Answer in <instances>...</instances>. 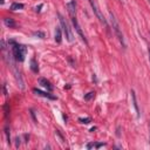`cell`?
Returning <instances> with one entry per match:
<instances>
[{
  "mask_svg": "<svg viewBox=\"0 0 150 150\" xmlns=\"http://www.w3.org/2000/svg\"><path fill=\"white\" fill-rule=\"evenodd\" d=\"M8 43L12 45V55H13L14 60L18 61V62H22L25 60V56H26V53H27L26 46L16 43L15 41H9Z\"/></svg>",
  "mask_w": 150,
  "mask_h": 150,
  "instance_id": "6da1fadb",
  "label": "cell"
},
{
  "mask_svg": "<svg viewBox=\"0 0 150 150\" xmlns=\"http://www.w3.org/2000/svg\"><path fill=\"white\" fill-rule=\"evenodd\" d=\"M110 14V20H111V25H112V29H114V32H115V34H116V36H117V39L120 40V42H121V45H122V47L123 48H125V42H124V38H123V34H122V32H121V28H120V25H118V22H117V20H116V18H115V15L110 12L109 13Z\"/></svg>",
  "mask_w": 150,
  "mask_h": 150,
  "instance_id": "7a4b0ae2",
  "label": "cell"
},
{
  "mask_svg": "<svg viewBox=\"0 0 150 150\" xmlns=\"http://www.w3.org/2000/svg\"><path fill=\"white\" fill-rule=\"evenodd\" d=\"M59 19H60V23H61V27H62V32H63V34L66 35V39H67L69 42H73L74 35H73V33H71V30H70V28H69L67 21L64 20V18H63L61 14H59Z\"/></svg>",
  "mask_w": 150,
  "mask_h": 150,
  "instance_id": "3957f363",
  "label": "cell"
},
{
  "mask_svg": "<svg viewBox=\"0 0 150 150\" xmlns=\"http://www.w3.org/2000/svg\"><path fill=\"white\" fill-rule=\"evenodd\" d=\"M89 1V4H90V6H91V8H93V12H94V14L97 16V19L102 22V23H104L105 26H107V21H105V19H104V16L102 15V13H101V11L98 9V7H97V5H96V2L94 1V0H88Z\"/></svg>",
  "mask_w": 150,
  "mask_h": 150,
  "instance_id": "277c9868",
  "label": "cell"
},
{
  "mask_svg": "<svg viewBox=\"0 0 150 150\" xmlns=\"http://www.w3.org/2000/svg\"><path fill=\"white\" fill-rule=\"evenodd\" d=\"M33 91H34V93H35L36 95H40V96L47 97V98H49V100H56V97H55L54 95H52V94H50V91L46 93V91H41V90L36 89V88H34V89H33Z\"/></svg>",
  "mask_w": 150,
  "mask_h": 150,
  "instance_id": "5b68a950",
  "label": "cell"
},
{
  "mask_svg": "<svg viewBox=\"0 0 150 150\" xmlns=\"http://www.w3.org/2000/svg\"><path fill=\"white\" fill-rule=\"evenodd\" d=\"M39 83H40L42 87L47 88V90H48V91H52V90H53V86H52V84H50V82H49V81H47L46 79L40 77V79H39Z\"/></svg>",
  "mask_w": 150,
  "mask_h": 150,
  "instance_id": "8992f818",
  "label": "cell"
},
{
  "mask_svg": "<svg viewBox=\"0 0 150 150\" xmlns=\"http://www.w3.org/2000/svg\"><path fill=\"white\" fill-rule=\"evenodd\" d=\"M130 94H131V100H132V104H134V108H135L136 115H137V117H139V108H138V104H137V100H136L135 91H134V90H131V91H130Z\"/></svg>",
  "mask_w": 150,
  "mask_h": 150,
  "instance_id": "52a82bcc",
  "label": "cell"
},
{
  "mask_svg": "<svg viewBox=\"0 0 150 150\" xmlns=\"http://www.w3.org/2000/svg\"><path fill=\"white\" fill-rule=\"evenodd\" d=\"M4 23H5L7 27H9V28H14V27L16 26L15 21H14L12 18H5V19H4Z\"/></svg>",
  "mask_w": 150,
  "mask_h": 150,
  "instance_id": "ba28073f",
  "label": "cell"
},
{
  "mask_svg": "<svg viewBox=\"0 0 150 150\" xmlns=\"http://www.w3.org/2000/svg\"><path fill=\"white\" fill-rule=\"evenodd\" d=\"M61 40H62V30H61L60 27H56V29H55V41L57 43H60Z\"/></svg>",
  "mask_w": 150,
  "mask_h": 150,
  "instance_id": "9c48e42d",
  "label": "cell"
},
{
  "mask_svg": "<svg viewBox=\"0 0 150 150\" xmlns=\"http://www.w3.org/2000/svg\"><path fill=\"white\" fill-rule=\"evenodd\" d=\"M30 69L33 70V73H38L39 71V64L36 62L35 59H32L30 60Z\"/></svg>",
  "mask_w": 150,
  "mask_h": 150,
  "instance_id": "30bf717a",
  "label": "cell"
},
{
  "mask_svg": "<svg viewBox=\"0 0 150 150\" xmlns=\"http://www.w3.org/2000/svg\"><path fill=\"white\" fill-rule=\"evenodd\" d=\"M21 8H23V5L22 4H19V2H14L11 6V9L12 11H16V9H21Z\"/></svg>",
  "mask_w": 150,
  "mask_h": 150,
  "instance_id": "8fae6325",
  "label": "cell"
},
{
  "mask_svg": "<svg viewBox=\"0 0 150 150\" xmlns=\"http://www.w3.org/2000/svg\"><path fill=\"white\" fill-rule=\"evenodd\" d=\"M93 97H95V93H94V91H89L88 94L84 95V100H86V101H90Z\"/></svg>",
  "mask_w": 150,
  "mask_h": 150,
  "instance_id": "7c38bea8",
  "label": "cell"
},
{
  "mask_svg": "<svg viewBox=\"0 0 150 150\" xmlns=\"http://www.w3.org/2000/svg\"><path fill=\"white\" fill-rule=\"evenodd\" d=\"M102 145H105L104 143H89L88 145H87V148H91V146H95V148H100V146H102Z\"/></svg>",
  "mask_w": 150,
  "mask_h": 150,
  "instance_id": "4fadbf2b",
  "label": "cell"
},
{
  "mask_svg": "<svg viewBox=\"0 0 150 150\" xmlns=\"http://www.w3.org/2000/svg\"><path fill=\"white\" fill-rule=\"evenodd\" d=\"M79 122L84 123V124H88V123L90 122V118H89V117H86V118H79Z\"/></svg>",
  "mask_w": 150,
  "mask_h": 150,
  "instance_id": "5bb4252c",
  "label": "cell"
},
{
  "mask_svg": "<svg viewBox=\"0 0 150 150\" xmlns=\"http://www.w3.org/2000/svg\"><path fill=\"white\" fill-rule=\"evenodd\" d=\"M33 35H34V36H40V39H43V38H45V34H43L42 32H34Z\"/></svg>",
  "mask_w": 150,
  "mask_h": 150,
  "instance_id": "9a60e30c",
  "label": "cell"
},
{
  "mask_svg": "<svg viewBox=\"0 0 150 150\" xmlns=\"http://www.w3.org/2000/svg\"><path fill=\"white\" fill-rule=\"evenodd\" d=\"M5 132H6V136H7V142L9 143L11 142V138H9V132H8V128L7 127L5 128Z\"/></svg>",
  "mask_w": 150,
  "mask_h": 150,
  "instance_id": "2e32d148",
  "label": "cell"
},
{
  "mask_svg": "<svg viewBox=\"0 0 150 150\" xmlns=\"http://www.w3.org/2000/svg\"><path fill=\"white\" fill-rule=\"evenodd\" d=\"M149 142H150V122H149Z\"/></svg>",
  "mask_w": 150,
  "mask_h": 150,
  "instance_id": "e0dca14e",
  "label": "cell"
},
{
  "mask_svg": "<svg viewBox=\"0 0 150 150\" xmlns=\"http://www.w3.org/2000/svg\"><path fill=\"white\" fill-rule=\"evenodd\" d=\"M149 61H150V46H149Z\"/></svg>",
  "mask_w": 150,
  "mask_h": 150,
  "instance_id": "ac0fdd59",
  "label": "cell"
}]
</instances>
